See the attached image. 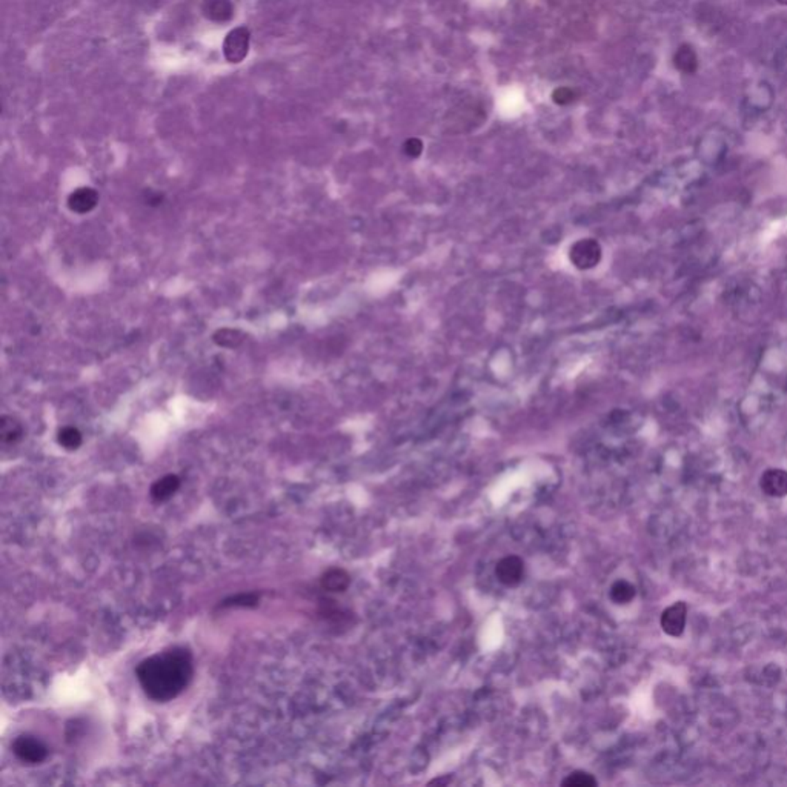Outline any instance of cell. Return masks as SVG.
Here are the masks:
<instances>
[{
    "label": "cell",
    "mask_w": 787,
    "mask_h": 787,
    "mask_svg": "<svg viewBox=\"0 0 787 787\" xmlns=\"http://www.w3.org/2000/svg\"><path fill=\"white\" fill-rule=\"evenodd\" d=\"M600 246L594 240H581L572 248L570 251V260L574 261L577 268L586 269L592 268L598 263L600 260Z\"/></svg>",
    "instance_id": "cell-6"
},
{
    "label": "cell",
    "mask_w": 787,
    "mask_h": 787,
    "mask_svg": "<svg viewBox=\"0 0 787 787\" xmlns=\"http://www.w3.org/2000/svg\"><path fill=\"white\" fill-rule=\"evenodd\" d=\"M779 2H781V3H786V5H787V0H779Z\"/></svg>",
    "instance_id": "cell-21"
},
{
    "label": "cell",
    "mask_w": 787,
    "mask_h": 787,
    "mask_svg": "<svg viewBox=\"0 0 787 787\" xmlns=\"http://www.w3.org/2000/svg\"><path fill=\"white\" fill-rule=\"evenodd\" d=\"M552 100L557 105H569L575 100V91L568 86H560L552 92Z\"/></svg>",
    "instance_id": "cell-19"
},
{
    "label": "cell",
    "mask_w": 787,
    "mask_h": 787,
    "mask_svg": "<svg viewBox=\"0 0 787 787\" xmlns=\"http://www.w3.org/2000/svg\"><path fill=\"white\" fill-rule=\"evenodd\" d=\"M403 150L408 154L409 157H419L421 151H423V143L420 139H408L405 142V146H403Z\"/></svg>",
    "instance_id": "cell-20"
},
{
    "label": "cell",
    "mask_w": 787,
    "mask_h": 787,
    "mask_svg": "<svg viewBox=\"0 0 787 787\" xmlns=\"http://www.w3.org/2000/svg\"><path fill=\"white\" fill-rule=\"evenodd\" d=\"M12 750H14L16 757L26 764H39L42 763L48 757V748L31 735H22L16 738L14 744H12Z\"/></svg>",
    "instance_id": "cell-3"
},
{
    "label": "cell",
    "mask_w": 787,
    "mask_h": 787,
    "mask_svg": "<svg viewBox=\"0 0 787 787\" xmlns=\"http://www.w3.org/2000/svg\"><path fill=\"white\" fill-rule=\"evenodd\" d=\"M763 492L775 499H781L787 495V470L783 469H769L766 470L759 481Z\"/></svg>",
    "instance_id": "cell-7"
},
{
    "label": "cell",
    "mask_w": 787,
    "mask_h": 787,
    "mask_svg": "<svg viewBox=\"0 0 787 787\" xmlns=\"http://www.w3.org/2000/svg\"><path fill=\"white\" fill-rule=\"evenodd\" d=\"M688 618V606L683 601H677L661 614V629L670 637H680L686 628Z\"/></svg>",
    "instance_id": "cell-5"
},
{
    "label": "cell",
    "mask_w": 787,
    "mask_h": 787,
    "mask_svg": "<svg viewBox=\"0 0 787 787\" xmlns=\"http://www.w3.org/2000/svg\"><path fill=\"white\" fill-rule=\"evenodd\" d=\"M23 435V428L12 417L3 415L0 420V439L5 445H14Z\"/></svg>",
    "instance_id": "cell-11"
},
{
    "label": "cell",
    "mask_w": 787,
    "mask_h": 787,
    "mask_svg": "<svg viewBox=\"0 0 787 787\" xmlns=\"http://www.w3.org/2000/svg\"><path fill=\"white\" fill-rule=\"evenodd\" d=\"M179 488H180V479L177 475L174 474L165 475L151 486V497L159 503L166 501L177 492Z\"/></svg>",
    "instance_id": "cell-9"
},
{
    "label": "cell",
    "mask_w": 787,
    "mask_h": 787,
    "mask_svg": "<svg viewBox=\"0 0 787 787\" xmlns=\"http://www.w3.org/2000/svg\"><path fill=\"white\" fill-rule=\"evenodd\" d=\"M97 203H99L97 191L88 186L79 188V190L72 191L68 197L70 210L77 214H86L92 211Z\"/></svg>",
    "instance_id": "cell-8"
},
{
    "label": "cell",
    "mask_w": 787,
    "mask_h": 787,
    "mask_svg": "<svg viewBox=\"0 0 787 787\" xmlns=\"http://www.w3.org/2000/svg\"><path fill=\"white\" fill-rule=\"evenodd\" d=\"M675 65L684 72H692L697 68V57L689 46H683L675 54Z\"/></svg>",
    "instance_id": "cell-16"
},
{
    "label": "cell",
    "mask_w": 787,
    "mask_h": 787,
    "mask_svg": "<svg viewBox=\"0 0 787 787\" xmlns=\"http://www.w3.org/2000/svg\"><path fill=\"white\" fill-rule=\"evenodd\" d=\"M251 32L246 26H237V28L228 32L223 42V56L230 63H240L248 56L250 51Z\"/></svg>",
    "instance_id": "cell-2"
},
{
    "label": "cell",
    "mask_w": 787,
    "mask_h": 787,
    "mask_svg": "<svg viewBox=\"0 0 787 787\" xmlns=\"http://www.w3.org/2000/svg\"><path fill=\"white\" fill-rule=\"evenodd\" d=\"M136 675L148 698L157 703L171 701L192 680V655L185 648L163 650L140 663Z\"/></svg>",
    "instance_id": "cell-1"
},
{
    "label": "cell",
    "mask_w": 787,
    "mask_h": 787,
    "mask_svg": "<svg viewBox=\"0 0 787 787\" xmlns=\"http://www.w3.org/2000/svg\"><path fill=\"white\" fill-rule=\"evenodd\" d=\"M524 575V563L520 557L509 555L497 563L495 577L501 584L508 588L519 586Z\"/></svg>",
    "instance_id": "cell-4"
},
{
    "label": "cell",
    "mask_w": 787,
    "mask_h": 787,
    "mask_svg": "<svg viewBox=\"0 0 787 787\" xmlns=\"http://www.w3.org/2000/svg\"><path fill=\"white\" fill-rule=\"evenodd\" d=\"M563 786L566 787H595L597 779L588 772H574L563 779Z\"/></svg>",
    "instance_id": "cell-18"
},
{
    "label": "cell",
    "mask_w": 787,
    "mask_h": 787,
    "mask_svg": "<svg viewBox=\"0 0 787 787\" xmlns=\"http://www.w3.org/2000/svg\"><path fill=\"white\" fill-rule=\"evenodd\" d=\"M57 440L60 443V446H63L65 449L76 450L80 445H82V434H80V430L77 428L66 426L59 430Z\"/></svg>",
    "instance_id": "cell-14"
},
{
    "label": "cell",
    "mask_w": 787,
    "mask_h": 787,
    "mask_svg": "<svg viewBox=\"0 0 787 787\" xmlns=\"http://www.w3.org/2000/svg\"><path fill=\"white\" fill-rule=\"evenodd\" d=\"M203 12L212 20H228L232 16V5L230 0H205Z\"/></svg>",
    "instance_id": "cell-12"
},
{
    "label": "cell",
    "mask_w": 787,
    "mask_h": 787,
    "mask_svg": "<svg viewBox=\"0 0 787 787\" xmlns=\"http://www.w3.org/2000/svg\"><path fill=\"white\" fill-rule=\"evenodd\" d=\"M214 341L217 343L219 346H223V348H235L239 346L241 341H243V334L239 332V331H234V329H219L217 332L214 334Z\"/></svg>",
    "instance_id": "cell-15"
},
{
    "label": "cell",
    "mask_w": 787,
    "mask_h": 787,
    "mask_svg": "<svg viewBox=\"0 0 787 787\" xmlns=\"http://www.w3.org/2000/svg\"><path fill=\"white\" fill-rule=\"evenodd\" d=\"M635 586L626 580H618L610 588V598L617 604H628L635 598Z\"/></svg>",
    "instance_id": "cell-13"
},
{
    "label": "cell",
    "mask_w": 787,
    "mask_h": 787,
    "mask_svg": "<svg viewBox=\"0 0 787 787\" xmlns=\"http://www.w3.org/2000/svg\"><path fill=\"white\" fill-rule=\"evenodd\" d=\"M351 583V577L340 568H332L326 570L321 577V586L328 592H345Z\"/></svg>",
    "instance_id": "cell-10"
},
{
    "label": "cell",
    "mask_w": 787,
    "mask_h": 787,
    "mask_svg": "<svg viewBox=\"0 0 787 787\" xmlns=\"http://www.w3.org/2000/svg\"><path fill=\"white\" fill-rule=\"evenodd\" d=\"M259 604V595L257 594H239L226 598V600L220 604V608H254Z\"/></svg>",
    "instance_id": "cell-17"
}]
</instances>
